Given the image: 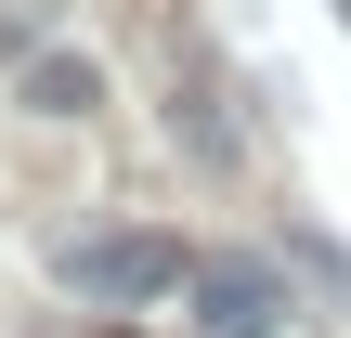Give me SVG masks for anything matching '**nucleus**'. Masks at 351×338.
Wrapping results in <instances>:
<instances>
[{
	"instance_id": "1",
	"label": "nucleus",
	"mask_w": 351,
	"mask_h": 338,
	"mask_svg": "<svg viewBox=\"0 0 351 338\" xmlns=\"http://www.w3.org/2000/svg\"><path fill=\"white\" fill-rule=\"evenodd\" d=\"M52 274H65V300H91V313H143V300H169L195 261H182V234H65L52 248Z\"/></svg>"
},
{
	"instance_id": "2",
	"label": "nucleus",
	"mask_w": 351,
	"mask_h": 338,
	"mask_svg": "<svg viewBox=\"0 0 351 338\" xmlns=\"http://www.w3.org/2000/svg\"><path fill=\"white\" fill-rule=\"evenodd\" d=\"M182 313H195V338H274L287 326V274L274 261H195L182 274Z\"/></svg>"
},
{
	"instance_id": "3",
	"label": "nucleus",
	"mask_w": 351,
	"mask_h": 338,
	"mask_svg": "<svg viewBox=\"0 0 351 338\" xmlns=\"http://www.w3.org/2000/svg\"><path fill=\"white\" fill-rule=\"evenodd\" d=\"M13 104H26V117H91V104H104V65H91V52H26V65H13Z\"/></svg>"
},
{
	"instance_id": "4",
	"label": "nucleus",
	"mask_w": 351,
	"mask_h": 338,
	"mask_svg": "<svg viewBox=\"0 0 351 338\" xmlns=\"http://www.w3.org/2000/svg\"><path fill=\"white\" fill-rule=\"evenodd\" d=\"M169 130H182L208 169H234V156H247V130L221 117V78H208V65H195V78H169Z\"/></svg>"
}]
</instances>
